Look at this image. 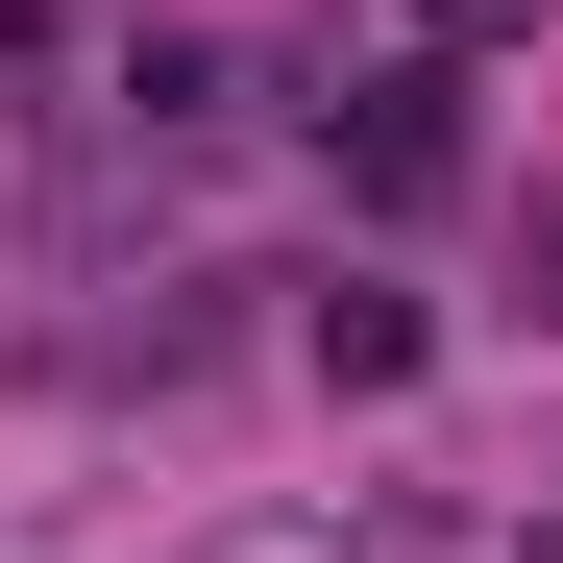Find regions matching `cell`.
Segmentation results:
<instances>
[{"mask_svg":"<svg viewBox=\"0 0 563 563\" xmlns=\"http://www.w3.org/2000/svg\"><path fill=\"white\" fill-rule=\"evenodd\" d=\"M343 172H367V197H441V172H465V123H441V74H367V123H343Z\"/></svg>","mask_w":563,"mask_h":563,"instance_id":"6da1fadb","label":"cell"},{"mask_svg":"<svg viewBox=\"0 0 563 563\" xmlns=\"http://www.w3.org/2000/svg\"><path fill=\"white\" fill-rule=\"evenodd\" d=\"M417 25H441V49H490V25H539V0H417Z\"/></svg>","mask_w":563,"mask_h":563,"instance_id":"7a4b0ae2","label":"cell"}]
</instances>
